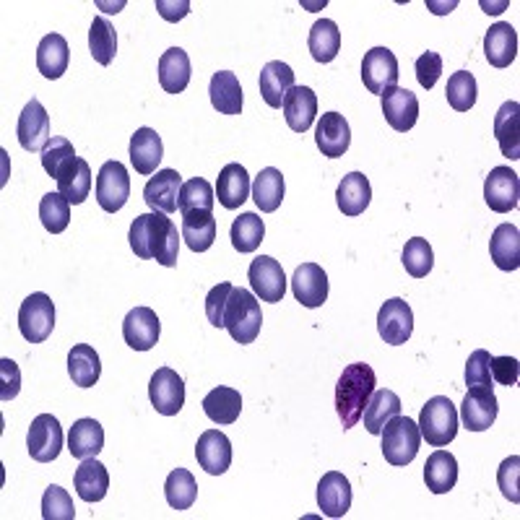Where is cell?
Listing matches in <instances>:
<instances>
[{
    "label": "cell",
    "instance_id": "57",
    "mask_svg": "<svg viewBox=\"0 0 520 520\" xmlns=\"http://www.w3.org/2000/svg\"><path fill=\"white\" fill-rule=\"evenodd\" d=\"M489 372L500 385L505 388H513L518 383V359L513 357H492V364H489Z\"/></svg>",
    "mask_w": 520,
    "mask_h": 520
},
{
    "label": "cell",
    "instance_id": "14",
    "mask_svg": "<svg viewBox=\"0 0 520 520\" xmlns=\"http://www.w3.org/2000/svg\"><path fill=\"white\" fill-rule=\"evenodd\" d=\"M484 201L497 214H507L518 208L520 177L510 167H494L484 182Z\"/></svg>",
    "mask_w": 520,
    "mask_h": 520
},
{
    "label": "cell",
    "instance_id": "28",
    "mask_svg": "<svg viewBox=\"0 0 520 520\" xmlns=\"http://www.w3.org/2000/svg\"><path fill=\"white\" fill-rule=\"evenodd\" d=\"M424 484L432 494H448L458 484V461L448 450H435L424 463Z\"/></svg>",
    "mask_w": 520,
    "mask_h": 520
},
{
    "label": "cell",
    "instance_id": "19",
    "mask_svg": "<svg viewBox=\"0 0 520 520\" xmlns=\"http://www.w3.org/2000/svg\"><path fill=\"white\" fill-rule=\"evenodd\" d=\"M292 292L297 302L315 310L328 299V273L318 263H302L292 276Z\"/></svg>",
    "mask_w": 520,
    "mask_h": 520
},
{
    "label": "cell",
    "instance_id": "43",
    "mask_svg": "<svg viewBox=\"0 0 520 520\" xmlns=\"http://www.w3.org/2000/svg\"><path fill=\"white\" fill-rule=\"evenodd\" d=\"M307 47H310V55L318 60V63H331V60H336L338 50H341V32H338L336 21H315L310 29V37H307Z\"/></svg>",
    "mask_w": 520,
    "mask_h": 520
},
{
    "label": "cell",
    "instance_id": "41",
    "mask_svg": "<svg viewBox=\"0 0 520 520\" xmlns=\"http://www.w3.org/2000/svg\"><path fill=\"white\" fill-rule=\"evenodd\" d=\"M68 375H71L73 385L78 388H91V385L99 383V375H102V362H99V354L91 349L89 344H76L68 354Z\"/></svg>",
    "mask_w": 520,
    "mask_h": 520
},
{
    "label": "cell",
    "instance_id": "30",
    "mask_svg": "<svg viewBox=\"0 0 520 520\" xmlns=\"http://www.w3.org/2000/svg\"><path fill=\"white\" fill-rule=\"evenodd\" d=\"M190 58L182 47H169L159 58V84L167 94H180L190 84Z\"/></svg>",
    "mask_w": 520,
    "mask_h": 520
},
{
    "label": "cell",
    "instance_id": "15",
    "mask_svg": "<svg viewBox=\"0 0 520 520\" xmlns=\"http://www.w3.org/2000/svg\"><path fill=\"white\" fill-rule=\"evenodd\" d=\"M180 190H182V177L177 169H159L143 188V201L151 211H159V214H175L177 206H180Z\"/></svg>",
    "mask_w": 520,
    "mask_h": 520
},
{
    "label": "cell",
    "instance_id": "12",
    "mask_svg": "<svg viewBox=\"0 0 520 520\" xmlns=\"http://www.w3.org/2000/svg\"><path fill=\"white\" fill-rule=\"evenodd\" d=\"M149 401L162 416H175L185 406V383L175 370L159 367L149 383Z\"/></svg>",
    "mask_w": 520,
    "mask_h": 520
},
{
    "label": "cell",
    "instance_id": "20",
    "mask_svg": "<svg viewBox=\"0 0 520 520\" xmlns=\"http://www.w3.org/2000/svg\"><path fill=\"white\" fill-rule=\"evenodd\" d=\"M164 159V143L151 128H138L130 136V164L138 175H156Z\"/></svg>",
    "mask_w": 520,
    "mask_h": 520
},
{
    "label": "cell",
    "instance_id": "6",
    "mask_svg": "<svg viewBox=\"0 0 520 520\" xmlns=\"http://www.w3.org/2000/svg\"><path fill=\"white\" fill-rule=\"evenodd\" d=\"M55 328V305L47 294L37 292L21 302L19 307V331L29 344H42L52 336Z\"/></svg>",
    "mask_w": 520,
    "mask_h": 520
},
{
    "label": "cell",
    "instance_id": "49",
    "mask_svg": "<svg viewBox=\"0 0 520 520\" xmlns=\"http://www.w3.org/2000/svg\"><path fill=\"white\" fill-rule=\"evenodd\" d=\"M403 268L409 271V276H414V279H424L429 271H432V266H435V253H432V247H429L427 240H422V237H414V240L406 242V247H403Z\"/></svg>",
    "mask_w": 520,
    "mask_h": 520
},
{
    "label": "cell",
    "instance_id": "11",
    "mask_svg": "<svg viewBox=\"0 0 520 520\" xmlns=\"http://www.w3.org/2000/svg\"><path fill=\"white\" fill-rule=\"evenodd\" d=\"M26 448L37 463H52L63 448V427L52 414H39L29 427Z\"/></svg>",
    "mask_w": 520,
    "mask_h": 520
},
{
    "label": "cell",
    "instance_id": "39",
    "mask_svg": "<svg viewBox=\"0 0 520 520\" xmlns=\"http://www.w3.org/2000/svg\"><path fill=\"white\" fill-rule=\"evenodd\" d=\"M203 411L214 424H234L240 419L242 411V396L240 390L219 385L203 398Z\"/></svg>",
    "mask_w": 520,
    "mask_h": 520
},
{
    "label": "cell",
    "instance_id": "34",
    "mask_svg": "<svg viewBox=\"0 0 520 520\" xmlns=\"http://www.w3.org/2000/svg\"><path fill=\"white\" fill-rule=\"evenodd\" d=\"M494 136L500 143L502 156L520 159V104L505 102L494 117Z\"/></svg>",
    "mask_w": 520,
    "mask_h": 520
},
{
    "label": "cell",
    "instance_id": "26",
    "mask_svg": "<svg viewBox=\"0 0 520 520\" xmlns=\"http://www.w3.org/2000/svg\"><path fill=\"white\" fill-rule=\"evenodd\" d=\"M250 175H247V169L242 164L232 162L219 172V180H216V198L224 208L234 211V208H240L242 203L250 198Z\"/></svg>",
    "mask_w": 520,
    "mask_h": 520
},
{
    "label": "cell",
    "instance_id": "18",
    "mask_svg": "<svg viewBox=\"0 0 520 520\" xmlns=\"http://www.w3.org/2000/svg\"><path fill=\"white\" fill-rule=\"evenodd\" d=\"M195 458L201 463V468L211 476H221L232 466V442L224 432L219 429H206L201 437H198V445H195Z\"/></svg>",
    "mask_w": 520,
    "mask_h": 520
},
{
    "label": "cell",
    "instance_id": "48",
    "mask_svg": "<svg viewBox=\"0 0 520 520\" xmlns=\"http://www.w3.org/2000/svg\"><path fill=\"white\" fill-rule=\"evenodd\" d=\"M39 219L50 234L65 232L71 224V203L65 201L60 193H47L39 201Z\"/></svg>",
    "mask_w": 520,
    "mask_h": 520
},
{
    "label": "cell",
    "instance_id": "33",
    "mask_svg": "<svg viewBox=\"0 0 520 520\" xmlns=\"http://www.w3.org/2000/svg\"><path fill=\"white\" fill-rule=\"evenodd\" d=\"M73 484H76L78 497L84 502H99L107 497L110 489V474L107 468L97 461V458H86L73 474Z\"/></svg>",
    "mask_w": 520,
    "mask_h": 520
},
{
    "label": "cell",
    "instance_id": "31",
    "mask_svg": "<svg viewBox=\"0 0 520 520\" xmlns=\"http://www.w3.org/2000/svg\"><path fill=\"white\" fill-rule=\"evenodd\" d=\"M104 448V429L97 419H78L68 432V453L78 461L97 458Z\"/></svg>",
    "mask_w": 520,
    "mask_h": 520
},
{
    "label": "cell",
    "instance_id": "2",
    "mask_svg": "<svg viewBox=\"0 0 520 520\" xmlns=\"http://www.w3.org/2000/svg\"><path fill=\"white\" fill-rule=\"evenodd\" d=\"M375 385L377 375L370 364H349V367L341 372V377H338L336 383V411L344 429L357 427V422L364 414V406L370 403L372 393H375Z\"/></svg>",
    "mask_w": 520,
    "mask_h": 520
},
{
    "label": "cell",
    "instance_id": "52",
    "mask_svg": "<svg viewBox=\"0 0 520 520\" xmlns=\"http://www.w3.org/2000/svg\"><path fill=\"white\" fill-rule=\"evenodd\" d=\"M73 156H76L73 143L68 141V138L55 136L50 143H47L45 151H42V169H45L50 177H58L60 167H63L68 159H73Z\"/></svg>",
    "mask_w": 520,
    "mask_h": 520
},
{
    "label": "cell",
    "instance_id": "58",
    "mask_svg": "<svg viewBox=\"0 0 520 520\" xmlns=\"http://www.w3.org/2000/svg\"><path fill=\"white\" fill-rule=\"evenodd\" d=\"M0 380H3V388H0V398H3V401H11V398L19 396L21 375L19 367H16L11 359H0Z\"/></svg>",
    "mask_w": 520,
    "mask_h": 520
},
{
    "label": "cell",
    "instance_id": "56",
    "mask_svg": "<svg viewBox=\"0 0 520 520\" xmlns=\"http://www.w3.org/2000/svg\"><path fill=\"white\" fill-rule=\"evenodd\" d=\"M518 474H520V458H518V455H510L507 461H502L500 471H497V481H500L502 494H505L510 502H520Z\"/></svg>",
    "mask_w": 520,
    "mask_h": 520
},
{
    "label": "cell",
    "instance_id": "10",
    "mask_svg": "<svg viewBox=\"0 0 520 520\" xmlns=\"http://www.w3.org/2000/svg\"><path fill=\"white\" fill-rule=\"evenodd\" d=\"M377 333L385 344L401 346L406 344L414 333V312H411L406 299H388L380 312H377Z\"/></svg>",
    "mask_w": 520,
    "mask_h": 520
},
{
    "label": "cell",
    "instance_id": "36",
    "mask_svg": "<svg viewBox=\"0 0 520 520\" xmlns=\"http://www.w3.org/2000/svg\"><path fill=\"white\" fill-rule=\"evenodd\" d=\"M489 255L494 266L502 271H518L520 268V232L515 224H500L489 240Z\"/></svg>",
    "mask_w": 520,
    "mask_h": 520
},
{
    "label": "cell",
    "instance_id": "17",
    "mask_svg": "<svg viewBox=\"0 0 520 520\" xmlns=\"http://www.w3.org/2000/svg\"><path fill=\"white\" fill-rule=\"evenodd\" d=\"M162 323L151 307H133L123 320V338L130 349L149 351L159 341Z\"/></svg>",
    "mask_w": 520,
    "mask_h": 520
},
{
    "label": "cell",
    "instance_id": "51",
    "mask_svg": "<svg viewBox=\"0 0 520 520\" xmlns=\"http://www.w3.org/2000/svg\"><path fill=\"white\" fill-rule=\"evenodd\" d=\"M42 518L45 520H76V507H73L71 494L63 487L52 484L47 487L45 497H42Z\"/></svg>",
    "mask_w": 520,
    "mask_h": 520
},
{
    "label": "cell",
    "instance_id": "50",
    "mask_svg": "<svg viewBox=\"0 0 520 520\" xmlns=\"http://www.w3.org/2000/svg\"><path fill=\"white\" fill-rule=\"evenodd\" d=\"M448 104L455 112H468L476 104V78L474 73L458 71L448 78V89H445Z\"/></svg>",
    "mask_w": 520,
    "mask_h": 520
},
{
    "label": "cell",
    "instance_id": "8",
    "mask_svg": "<svg viewBox=\"0 0 520 520\" xmlns=\"http://www.w3.org/2000/svg\"><path fill=\"white\" fill-rule=\"evenodd\" d=\"M247 281L253 286V294L260 302H271L279 305L286 294V276L284 268L271 255H258L247 268Z\"/></svg>",
    "mask_w": 520,
    "mask_h": 520
},
{
    "label": "cell",
    "instance_id": "3",
    "mask_svg": "<svg viewBox=\"0 0 520 520\" xmlns=\"http://www.w3.org/2000/svg\"><path fill=\"white\" fill-rule=\"evenodd\" d=\"M263 325V312H260V302L253 292L247 289H237L234 286L232 294L224 307V328L237 344H253Z\"/></svg>",
    "mask_w": 520,
    "mask_h": 520
},
{
    "label": "cell",
    "instance_id": "1",
    "mask_svg": "<svg viewBox=\"0 0 520 520\" xmlns=\"http://www.w3.org/2000/svg\"><path fill=\"white\" fill-rule=\"evenodd\" d=\"M180 237L182 234H177L175 221L167 219V214H159V211L136 216V221L130 224L128 232L130 250H133L138 258L156 260V263L164 268L177 266Z\"/></svg>",
    "mask_w": 520,
    "mask_h": 520
},
{
    "label": "cell",
    "instance_id": "35",
    "mask_svg": "<svg viewBox=\"0 0 520 520\" xmlns=\"http://www.w3.org/2000/svg\"><path fill=\"white\" fill-rule=\"evenodd\" d=\"M71 63V47L60 34H47L37 47V68L39 73L50 81L63 76Z\"/></svg>",
    "mask_w": 520,
    "mask_h": 520
},
{
    "label": "cell",
    "instance_id": "38",
    "mask_svg": "<svg viewBox=\"0 0 520 520\" xmlns=\"http://www.w3.org/2000/svg\"><path fill=\"white\" fill-rule=\"evenodd\" d=\"M182 240L193 253H206L216 240V219L211 211L182 214Z\"/></svg>",
    "mask_w": 520,
    "mask_h": 520
},
{
    "label": "cell",
    "instance_id": "21",
    "mask_svg": "<svg viewBox=\"0 0 520 520\" xmlns=\"http://www.w3.org/2000/svg\"><path fill=\"white\" fill-rule=\"evenodd\" d=\"M315 143L323 151V156H331V159L344 156L351 146V128L346 117L338 115V112H325L318 120V128H315Z\"/></svg>",
    "mask_w": 520,
    "mask_h": 520
},
{
    "label": "cell",
    "instance_id": "46",
    "mask_svg": "<svg viewBox=\"0 0 520 520\" xmlns=\"http://www.w3.org/2000/svg\"><path fill=\"white\" fill-rule=\"evenodd\" d=\"M89 50H91V58L97 60L99 65H110L112 60H115L117 34H115V26L104 19V16H97V19L91 21Z\"/></svg>",
    "mask_w": 520,
    "mask_h": 520
},
{
    "label": "cell",
    "instance_id": "24",
    "mask_svg": "<svg viewBox=\"0 0 520 520\" xmlns=\"http://www.w3.org/2000/svg\"><path fill=\"white\" fill-rule=\"evenodd\" d=\"M383 115L390 128L398 130V133H406L419 120V99H416L414 91L396 86V89L388 91L383 97Z\"/></svg>",
    "mask_w": 520,
    "mask_h": 520
},
{
    "label": "cell",
    "instance_id": "7",
    "mask_svg": "<svg viewBox=\"0 0 520 520\" xmlns=\"http://www.w3.org/2000/svg\"><path fill=\"white\" fill-rule=\"evenodd\" d=\"M398 58L388 47H372L362 60V81L370 94L385 97L398 86Z\"/></svg>",
    "mask_w": 520,
    "mask_h": 520
},
{
    "label": "cell",
    "instance_id": "23",
    "mask_svg": "<svg viewBox=\"0 0 520 520\" xmlns=\"http://www.w3.org/2000/svg\"><path fill=\"white\" fill-rule=\"evenodd\" d=\"M58 193L63 195L65 201L73 203V206H81V203L89 198L91 193V167L86 159L81 156H73L60 167L58 172Z\"/></svg>",
    "mask_w": 520,
    "mask_h": 520
},
{
    "label": "cell",
    "instance_id": "32",
    "mask_svg": "<svg viewBox=\"0 0 520 520\" xmlns=\"http://www.w3.org/2000/svg\"><path fill=\"white\" fill-rule=\"evenodd\" d=\"M372 201L370 180L362 172H349L336 190V203L344 216H359L367 211Z\"/></svg>",
    "mask_w": 520,
    "mask_h": 520
},
{
    "label": "cell",
    "instance_id": "27",
    "mask_svg": "<svg viewBox=\"0 0 520 520\" xmlns=\"http://www.w3.org/2000/svg\"><path fill=\"white\" fill-rule=\"evenodd\" d=\"M294 89V71L281 60H271L266 63V68L260 71V97L268 107L279 110L284 104L286 94Z\"/></svg>",
    "mask_w": 520,
    "mask_h": 520
},
{
    "label": "cell",
    "instance_id": "53",
    "mask_svg": "<svg viewBox=\"0 0 520 520\" xmlns=\"http://www.w3.org/2000/svg\"><path fill=\"white\" fill-rule=\"evenodd\" d=\"M489 364H492V354L484 349H476L466 362V385H474V388H492Z\"/></svg>",
    "mask_w": 520,
    "mask_h": 520
},
{
    "label": "cell",
    "instance_id": "54",
    "mask_svg": "<svg viewBox=\"0 0 520 520\" xmlns=\"http://www.w3.org/2000/svg\"><path fill=\"white\" fill-rule=\"evenodd\" d=\"M234 286L232 284H219L214 286L206 297V318L208 323L214 325V328H224V307H227V299L232 294Z\"/></svg>",
    "mask_w": 520,
    "mask_h": 520
},
{
    "label": "cell",
    "instance_id": "29",
    "mask_svg": "<svg viewBox=\"0 0 520 520\" xmlns=\"http://www.w3.org/2000/svg\"><path fill=\"white\" fill-rule=\"evenodd\" d=\"M484 55L494 68H507L518 55V32L505 21L489 26L487 37H484Z\"/></svg>",
    "mask_w": 520,
    "mask_h": 520
},
{
    "label": "cell",
    "instance_id": "55",
    "mask_svg": "<svg viewBox=\"0 0 520 520\" xmlns=\"http://www.w3.org/2000/svg\"><path fill=\"white\" fill-rule=\"evenodd\" d=\"M442 76V58L437 52H422L416 58V81L422 84V89H432Z\"/></svg>",
    "mask_w": 520,
    "mask_h": 520
},
{
    "label": "cell",
    "instance_id": "4",
    "mask_svg": "<svg viewBox=\"0 0 520 520\" xmlns=\"http://www.w3.org/2000/svg\"><path fill=\"white\" fill-rule=\"evenodd\" d=\"M419 432L432 448H445L458 435V411L448 396L429 398L419 414Z\"/></svg>",
    "mask_w": 520,
    "mask_h": 520
},
{
    "label": "cell",
    "instance_id": "59",
    "mask_svg": "<svg viewBox=\"0 0 520 520\" xmlns=\"http://www.w3.org/2000/svg\"><path fill=\"white\" fill-rule=\"evenodd\" d=\"M156 11L162 13V19L180 21V19H185V16H188L190 3H188V0H182V3H167V0H156Z\"/></svg>",
    "mask_w": 520,
    "mask_h": 520
},
{
    "label": "cell",
    "instance_id": "44",
    "mask_svg": "<svg viewBox=\"0 0 520 520\" xmlns=\"http://www.w3.org/2000/svg\"><path fill=\"white\" fill-rule=\"evenodd\" d=\"M229 237H232V245L237 253H255L263 237H266V224H263L258 214L247 211V214H240L232 221Z\"/></svg>",
    "mask_w": 520,
    "mask_h": 520
},
{
    "label": "cell",
    "instance_id": "37",
    "mask_svg": "<svg viewBox=\"0 0 520 520\" xmlns=\"http://www.w3.org/2000/svg\"><path fill=\"white\" fill-rule=\"evenodd\" d=\"M208 94H211L214 110L221 112V115H240L242 112V86L240 78L234 76L232 71L214 73Z\"/></svg>",
    "mask_w": 520,
    "mask_h": 520
},
{
    "label": "cell",
    "instance_id": "16",
    "mask_svg": "<svg viewBox=\"0 0 520 520\" xmlns=\"http://www.w3.org/2000/svg\"><path fill=\"white\" fill-rule=\"evenodd\" d=\"M16 136H19V143L24 151H45L47 143L52 141L50 115H47V110L42 107L39 99H32L19 115Z\"/></svg>",
    "mask_w": 520,
    "mask_h": 520
},
{
    "label": "cell",
    "instance_id": "47",
    "mask_svg": "<svg viewBox=\"0 0 520 520\" xmlns=\"http://www.w3.org/2000/svg\"><path fill=\"white\" fill-rule=\"evenodd\" d=\"M216 193L203 177H193V180L182 182L180 190V214H190V211H211L214 214Z\"/></svg>",
    "mask_w": 520,
    "mask_h": 520
},
{
    "label": "cell",
    "instance_id": "42",
    "mask_svg": "<svg viewBox=\"0 0 520 520\" xmlns=\"http://www.w3.org/2000/svg\"><path fill=\"white\" fill-rule=\"evenodd\" d=\"M284 175L276 167L260 169V175L253 180V201L263 214H273L284 201Z\"/></svg>",
    "mask_w": 520,
    "mask_h": 520
},
{
    "label": "cell",
    "instance_id": "22",
    "mask_svg": "<svg viewBox=\"0 0 520 520\" xmlns=\"http://www.w3.org/2000/svg\"><path fill=\"white\" fill-rule=\"evenodd\" d=\"M281 110H284L286 125L294 133H307L315 123V117H318V97H315V91L310 86H294L286 94Z\"/></svg>",
    "mask_w": 520,
    "mask_h": 520
},
{
    "label": "cell",
    "instance_id": "40",
    "mask_svg": "<svg viewBox=\"0 0 520 520\" xmlns=\"http://www.w3.org/2000/svg\"><path fill=\"white\" fill-rule=\"evenodd\" d=\"M398 414H401V398H398L393 390H375L370 403L364 406V427H367L370 435H380L385 424Z\"/></svg>",
    "mask_w": 520,
    "mask_h": 520
},
{
    "label": "cell",
    "instance_id": "5",
    "mask_svg": "<svg viewBox=\"0 0 520 520\" xmlns=\"http://www.w3.org/2000/svg\"><path fill=\"white\" fill-rule=\"evenodd\" d=\"M383 455L390 466H409L411 461L419 453V445H422V432H419V424L409 416H393L388 424L383 427Z\"/></svg>",
    "mask_w": 520,
    "mask_h": 520
},
{
    "label": "cell",
    "instance_id": "9",
    "mask_svg": "<svg viewBox=\"0 0 520 520\" xmlns=\"http://www.w3.org/2000/svg\"><path fill=\"white\" fill-rule=\"evenodd\" d=\"M130 198V177L125 164L104 162L97 175V203L107 214H117Z\"/></svg>",
    "mask_w": 520,
    "mask_h": 520
},
{
    "label": "cell",
    "instance_id": "25",
    "mask_svg": "<svg viewBox=\"0 0 520 520\" xmlns=\"http://www.w3.org/2000/svg\"><path fill=\"white\" fill-rule=\"evenodd\" d=\"M318 505L328 518H344L351 510V484L344 474L331 471L318 484Z\"/></svg>",
    "mask_w": 520,
    "mask_h": 520
},
{
    "label": "cell",
    "instance_id": "45",
    "mask_svg": "<svg viewBox=\"0 0 520 520\" xmlns=\"http://www.w3.org/2000/svg\"><path fill=\"white\" fill-rule=\"evenodd\" d=\"M164 497L172 510H190L198 497V481L193 479L188 468H175L164 481Z\"/></svg>",
    "mask_w": 520,
    "mask_h": 520
},
{
    "label": "cell",
    "instance_id": "13",
    "mask_svg": "<svg viewBox=\"0 0 520 520\" xmlns=\"http://www.w3.org/2000/svg\"><path fill=\"white\" fill-rule=\"evenodd\" d=\"M500 403L492 388H471L461 403V419L468 432H484L497 422Z\"/></svg>",
    "mask_w": 520,
    "mask_h": 520
}]
</instances>
